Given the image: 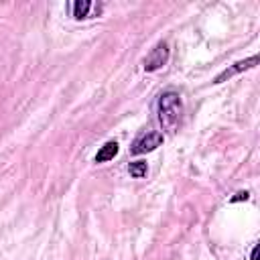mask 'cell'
Listing matches in <instances>:
<instances>
[{
    "mask_svg": "<svg viewBox=\"0 0 260 260\" xmlns=\"http://www.w3.org/2000/svg\"><path fill=\"white\" fill-rule=\"evenodd\" d=\"M181 114H183V102L181 95L175 89H167L158 95L156 102V118L162 126V130L167 132H177L179 122H181Z\"/></svg>",
    "mask_w": 260,
    "mask_h": 260,
    "instance_id": "obj_1",
    "label": "cell"
},
{
    "mask_svg": "<svg viewBox=\"0 0 260 260\" xmlns=\"http://www.w3.org/2000/svg\"><path fill=\"white\" fill-rule=\"evenodd\" d=\"M169 55H171L169 43H165V41L156 43V47H154V49L148 53V57L144 59V69H146V71H156V69L165 67L167 61H169Z\"/></svg>",
    "mask_w": 260,
    "mask_h": 260,
    "instance_id": "obj_2",
    "label": "cell"
},
{
    "mask_svg": "<svg viewBox=\"0 0 260 260\" xmlns=\"http://www.w3.org/2000/svg\"><path fill=\"white\" fill-rule=\"evenodd\" d=\"M162 134L160 132H146V134H142V136H138L136 140H134V144H132V154H144V152H150V150H154L156 146H160L162 144Z\"/></svg>",
    "mask_w": 260,
    "mask_h": 260,
    "instance_id": "obj_3",
    "label": "cell"
},
{
    "mask_svg": "<svg viewBox=\"0 0 260 260\" xmlns=\"http://www.w3.org/2000/svg\"><path fill=\"white\" fill-rule=\"evenodd\" d=\"M256 63H258V55H252V57H248V59H244V61H238V63L230 65L228 69H223V71L213 79V83H223V81H228L230 77H234V75H238V73H242V71H246V69H252Z\"/></svg>",
    "mask_w": 260,
    "mask_h": 260,
    "instance_id": "obj_4",
    "label": "cell"
},
{
    "mask_svg": "<svg viewBox=\"0 0 260 260\" xmlns=\"http://www.w3.org/2000/svg\"><path fill=\"white\" fill-rule=\"evenodd\" d=\"M91 12L100 14L102 12V4H93L89 0H75V2H71V14H73V18H77V20L91 18Z\"/></svg>",
    "mask_w": 260,
    "mask_h": 260,
    "instance_id": "obj_5",
    "label": "cell"
},
{
    "mask_svg": "<svg viewBox=\"0 0 260 260\" xmlns=\"http://www.w3.org/2000/svg\"><path fill=\"white\" fill-rule=\"evenodd\" d=\"M118 154V142L116 140H108L100 150H98V154H95V162H108V160H112L114 156Z\"/></svg>",
    "mask_w": 260,
    "mask_h": 260,
    "instance_id": "obj_6",
    "label": "cell"
},
{
    "mask_svg": "<svg viewBox=\"0 0 260 260\" xmlns=\"http://www.w3.org/2000/svg\"><path fill=\"white\" fill-rule=\"evenodd\" d=\"M128 173H130L134 179H142V177H146L148 167H146V162H144V160H134V162H130V165H128Z\"/></svg>",
    "mask_w": 260,
    "mask_h": 260,
    "instance_id": "obj_7",
    "label": "cell"
},
{
    "mask_svg": "<svg viewBox=\"0 0 260 260\" xmlns=\"http://www.w3.org/2000/svg\"><path fill=\"white\" fill-rule=\"evenodd\" d=\"M242 199H244V201L248 199V191H240V193H236V195L232 197V201H242Z\"/></svg>",
    "mask_w": 260,
    "mask_h": 260,
    "instance_id": "obj_8",
    "label": "cell"
},
{
    "mask_svg": "<svg viewBox=\"0 0 260 260\" xmlns=\"http://www.w3.org/2000/svg\"><path fill=\"white\" fill-rule=\"evenodd\" d=\"M250 258H252V260H258V244L252 248V254H250Z\"/></svg>",
    "mask_w": 260,
    "mask_h": 260,
    "instance_id": "obj_9",
    "label": "cell"
}]
</instances>
